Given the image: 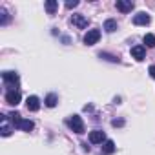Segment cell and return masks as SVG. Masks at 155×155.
<instances>
[{
  "label": "cell",
  "instance_id": "d6986e66",
  "mask_svg": "<svg viewBox=\"0 0 155 155\" xmlns=\"http://www.w3.org/2000/svg\"><path fill=\"white\" fill-rule=\"evenodd\" d=\"M150 75L155 79V66H150Z\"/></svg>",
  "mask_w": 155,
  "mask_h": 155
},
{
  "label": "cell",
  "instance_id": "7a4b0ae2",
  "mask_svg": "<svg viewBox=\"0 0 155 155\" xmlns=\"http://www.w3.org/2000/svg\"><path fill=\"white\" fill-rule=\"evenodd\" d=\"M68 126L75 131V133H84V122L79 115H73L69 120H68Z\"/></svg>",
  "mask_w": 155,
  "mask_h": 155
},
{
  "label": "cell",
  "instance_id": "e0dca14e",
  "mask_svg": "<svg viewBox=\"0 0 155 155\" xmlns=\"http://www.w3.org/2000/svg\"><path fill=\"white\" fill-rule=\"evenodd\" d=\"M77 6H79V2H77V0H73V2H66V8H68V9L77 8Z\"/></svg>",
  "mask_w": 155,
  "mask_h": 155
},
{
  "label": "cell",
  "instance_id": "9c48e42d",
  "mask_svg": "<svg viewBox=\"0 0 155 155\" xmlns=\"http://www.w3.org/2000/svg\"><path fill=\"white\" fill-rule=\"evenodd\" d=\"M115 6H117V9L122 11V13H128V11L133 9V2H131V0H117Z\"/></svg>",
  "mask_w": 155,
  "mask_h": 155
},
{
  "label": "cell",
  "instance_id": "8fae6325",
  "mask_svg": "<svg viewBox=\"0 0 155 155\" xmlns=\"http://www.w3.org/2000/svg\"><path fill=\"white\" fill-rule=\"evenodd\" d=\"M104 29H106L108 33H113V31L117 29V20H113V18H108V20L104 22Z\"/></svg>",
  "mask_w": 155,
  "mask_h": 155
},
{
  "label": "cell",
  "instance_id": "52a82bcc",
  "mask_svg": "<svg viewBox=\"0 0 155 155\" xmlns=\"http://www.w3.org/2000/svg\"><path fill=\"white\" fill-rule=\"evenodd\" d=\"M150 15H146V13H137L135 17H133V24L135 26H148L150 24Z\"/></svg>",
  "mask_w": 155,
  "mask_h": 155
},
{
  "label": "cell",
  "instance_id": "277c9868",
  "mask_svg": "<svg viewBox=\"0 0 155 155\" xmlns=\"http://www.w3.org/2000/svg\"><path fill=\"white\" fill-rule=\"evenodd\" d=\"M20 99H22V95H20L18 90H13V91H8L6 93V102L11 104V106H17L20 102Z\"/></svg>",
  "mask_w": 155,
  "mask_h": 155
},
{
  "label": "cell",
  "instance_id": "3957f363",
  "mask_svg": "<svg viewBox=\"0 0 155 155\" xmlns=\"http://www.w3.org/2000/svg\"><path fill=\"white\" fill-rule=\"evenodd\" d=\"M99 38H101V31H99V29H90V31L84 35V44H86V46H93V44L99 42Z\"/></svg>",
  "mask_w": 155,
  "mask_h": 155
},
{
  "label": "cell",
  "instance_id": "5bb4252c",
  "mask_svg": "<svg viewBox=\"0 0 155 155\" xmlns=\"http://www.w3.org/2000/svg\"><path fill=\"white\" fill-rule=\"evenodd\" d=\"M102 150H104V153H108V155L113 153V151H115V142H113V140H106L104 146H102Z\"/></svg>",
  "mask_w": 155,
  "mask_h": 155
},
{
  "label": "cell",
  "instance_id": "7c38bea8",
  "mask_svg": "<svg viewBox=\"0 0 155 155\" xmlns=\"http://www.w3.org/2000/svg\"><path fill=\"white\" fill-rule=\"evenodd\" d=\"M57 102H58V99H57L55 93H49V95L46 97V106H48V108H55Z\"/></svg>",
  "mask_w": 155,
  "mask_h": 155
},
{
  "label": "cell",
  "instance_id": "ffe728a7",
  "mask_svg": "<svg viewBox=\"0 0 155 155\" xmlns=\"http://www.w3.org/2000/svg\"><path fill=\"white\" fill-rule=\"evenodd\" d=\"M113 126H122V120H113Z\"/></svg>",
  "mask_w": 155,
  "mask_h": 155
},
{
  "label": "cell",
  "instance_id": "4fadbf2b",
  "mask_svg": "<svg viewBox=\"0 0 155 155\" xmlns=\"http://www.w3.org/2000/svg\"><path fill=\"white\" fill-rule=\"evenodd\" d=\"M6 120H8V117H6V115H2V122H4V126H2V130H0V131H2V135H4V137L11 135V126H9Z\"/></svg>",
  "mask_w": 155,
  "mask_h": 155
},
{
  "label": "cell",
  "instance_id": "2e32d148",
  "mask_svg": "<svg viewBox=\"0 0 155 155\" xmlns=\"http://www.w3.org/2000/svg\"><path fill=\"white\" fill-rule=\"evenodd\" d=\"M144 44H146L148 48H153V46H155V35H151V33L144 35Z\"/></svg>",
  "mask_w": 155,
  "mask_h": 155
},
{
  "label": "cell",
  "instance_id": "9a60e30c",
  "mask_svg": "<svg viewBox=\"0 0 155 155\" xmlns=\"http://www.w3.org/2000/svg\"><path fill=\"white\" fill-rule=\"evenodd\" d=\"M57 8H58V4L55 2V0H48V2H46V9H48L49 15H53L57 11Z\"/></svg>",
  "mask_w": 155,
  "mask_h": 155
},
{
  "label": "cell",
  "instance_id": "ba28073f",
  "mask_svg": "<svg viewBox=\"0 0 155 155\" xmlns=\"http://www.w3.org/2000/svg\"><path fill=\"white\" fill-rule=\"evenodd\" d=\"M26 106H28V110H29V111H38V110H40V101H38V97H35V95L28 97Z\"/></svg>",
  "mask_w": 155,
  "mask_h": 155
},
{
  "label": "cell",
  "instance_id": "6da1fadb",
  "mask_svg": "<svg viewBox=\"0 0 155 155\" xmlns=\"http://www.w3.org/2000/svg\"><path fill=\"white\" fill-rule=\"evenodd\" d=\"M2 79H4V84L9 88V91H13L18 84V75L13 73V71H4L2 73Z\"/></svg>",
  "mask_w": 155,
  "mask_h": 155
},
{
  "label": "cell",
  "instance_id": "5b68a950",
  "mask_svg": "<svg viewBox=\"0 0 155 155\" xmlns=\"http://www.w3.org/2000/svg\"><path fill=\"white\" fill-rule=\"evenodd\" d=\"M102 140H106L104 131H101V130H93V131L90 133V142H91V144H102Z\"/></svg>",
  "mask_w": 155,
  "mask_h": 155
},
{
  "label": "cell",
  "instance_id": "30bf717a",
  "mask_svg": "<svg viewBox=\"0 0 155 155\" xmlns=\"http://www.w3.org/2000/svg\"><path fill=\"white\" fill-rule=\"evenodd\" d=\"M71 22H73L77 28H81V29H82V28H88V18L82 17V15H73V17H71Z\"/></svg>",
  "mask_w": 155,
  "mask_h": 155
},
{
  "label": "cell",
  "instance_id": "ac0fdd59",
  "mask_svg": "<svg viewBox=\"0 0 155 155\" xmlns=\"http://www.w3.org/2000/svg\"><path fill=\"white\" fill-rule=\"evenodd\" d=\"M8 20H9V17H8V13L2 9V24H8Z\"/></svg>",
  "mask_w": 155,
  "mask_h": 155
},
{
  "label": "cell",
  "instance_id": "8992f818",
  "mask_svg": "<svg viewBox=\"0 0 155 155\" xmlns=\"http://www.w3.org/2000/svg\"><path fill=\"white\" fill-rule=\"evenodd\" d=\"M131 57L135 60H144L146 58V48L144 46H133L131 48Z\"/></svg>",
  "mask_w": 155,
  "mask_h": 155
}]
</instances>
